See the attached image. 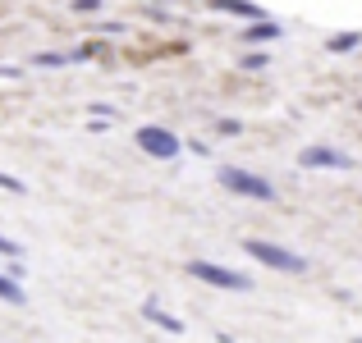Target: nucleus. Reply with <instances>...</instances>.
Wrapping results in <instances>:
<instances>
[{"label":"nucleus","instance_id":"8","mask_svg":"<svg viewBox=\"0 0 362 343\" xmlns=\"http://www.w3.org/2000/svg\"><path fill=\"white\" fill-rule=\"evenodd\" d=\"M142 320H151V325L165 330V335H184V320H179L175 311H165L160 302H142Z\"/></svg>","mask_w":362,"mask_h":343},{"label":"nucleus","instance_id":"7","mask_svg":"<svg viewBox=\"0 0 362 343\" xmlns=\"http://www.w3.org/2000/svg\"><path fill=\"white\" fill-rule=\"evenodd\" d=\"M239 37H243V46H247V51H262V46H271L275 37H284V28L275 23V18H262V23H247Z\"/></svg>","mask_w":362,"mask_h":343},{"label":"nucleus","instance_id":"3","mask_svg":"<svg viewBox=\"0 0 362 343\" xmlns=\"http://www.w3.org/2000/svg\"><path fill=\"white\" fill-rule=\"evenodd\" d=\"M243 252L252 261H262L266 270H280V275H303L308 270V256L289 252L284 243H271V238H243Z\"/></svg>","mask_w":362,"mask_h":343},{"label":"nucleus","instance_id":"1","mask_svg":"<svg viewBox=\"0 0 362 343\" xmlns=\"http://www.w3.org/2000/svg\"><path fill=\"white\" fill-rule=\"evenodd\" d=\"M216 183L234 197H247V202H275V183L257 169H243V165H221L216 169Z\"/></svg>","mask_w":362,"mask_h":343},{"label":"nucleus","instance_id":"14","mask_svg":"<svg viewBox=\"0 0 362 343\" xmlns=\"http://www.w3.org/2000/svg\"><path fill=\"white\" fill-rule=\"evenodd\" d=\"M0 193H14V197H23V193H28V183H23V179H14V174H5V169H0Z\"/></svg>","mask_w":362,"mask_h":343},{"label":"nucleus","instance_id":"20","mask_svg":"<svg viewBox=\"0 0 362 343\" xmlns=\"http://www.w3.org/2000/svg\"><path fill=\"white\" fill-rule=\"evenodd\" d=\"M358 110H362V101H358Z\"/></svg>","mask_w":362,"mask_h":343},{"label":"nucleus","instance_id":"15","mask_svg":"<svg viewBox=\"0 0 362 343\" xmlns=\"http://www.w3.org/2000/svg\"><path fill=\"white\" fill-rule=\"evenodd\" d=\"M18 256H23V247H18L14 238H5V234H0V261H18Z\"/></svg>","mask_w":362,"mask_h":343},{"label":"nucleus","instance_id":"13","mask_svg":"<svg viewBox=\"0 0 362 343\" xmlns=\"http://www.w3.org/2000/svg\"><path fill=\"white\" fill-rule=\"evenodd\" d=\"M239 69H243V73H257V69H266V51H247L243 60H239Z\"/></svg>","mask_w":362,"mask_h":343},{"label":"nucleus","instance_id":"19","mask_svg":"<svg viewBox=\"0 0 362 343\" xmlns=\"http://www.w3.org/2000/svg\"><path fill=\"white\" fill-rule=\"evenodd\" d=\"M354 343H362V335H358V339H354Z\"/></svg>","mask_w":362,"mask_h":343},{"label":"nucleus","instance_id":"9","mask_svg":"<svg viewBox=\"0 0 362 343\" xmlns=\"http://www.w3.org/2000/svg\"><path fill=\"white\" fill-rule=\"evenodd\" d=\"M216 14H230V18H239V23H262V18H271L262 5H247V0H221Z\"/></svg>","mask_w":362,"mask_h":343},{"label":"nucleus","instance_id":"12","mask_svg":"<svg viewBox=\"0 0 362 343\" xmlns=\"http://www.w3.org/2000/svg\"><path fill=\"white\" fill-rule=\"evenodd\" d=\"M239 133H243V119H234V114L216 119V138H239Z\"/></svg>","mask_w":362,"mask_h":343},{"label":"nucleus","instance_id":"4","mask_svg":"<svg viewBox=\"0 0 362 343\" xmlns=\"http://www.w3.org/2000/svg\"><path fill=\"white\" fill-rule=\"evenodd\" d=\"M133 142H138L142 156H151V160H179V151H184L179 133H170L165 124H138Z\"/></svg>","mask_w":362,"mask_h":343},{"label":"nucleus","instance_id":"5","mask_svg":"<svg viewBox=\"0 0 362 343\" xmlns=\"http://www.w3.org/2000/svg\"><path fill=\"white\" fill-rule=\"evenodd\" d=\"M92 55H106V42H83L69 46V51H37L33 69H69V64H88Z\"/></svg>","mask_w":362,"mask_h":343},{"label":"nucleus","instance_id":"6","mask_svg":"<svg viewBox=\"0 0 362 343\" xmlns=\"http://www.w3.org/2000/svg\"><path fill=\"white\" fill-rule=\"evenodd\" d=\"M298 165L303 169H354V156L339 147H326V142H312V147L298 151Z\"/></svg>","mask_w":362,"mask_h":343},{"label":"nucleus","instance_id":"18","mask_svg":"<svg viewBox=\"0 0 362 343\" xmlns=\"http://www.w3.org/2000/svg\"><path fill=\"white\" fill-rule=\"evenodd\" d=\"M101 37H124V23H101Z\"/></svg>","mask_w":362,"mask_h":343},{"label":"nucleus","instance_id":"2","mask_svg":"<svg viewBox=\"0 0 362 343\" xmlns=\"http://www.w3.org/2000/svg\"><path fill=\"white\" fill-rule=\"evenodd\" d=\"M184 270H188V279L206 284V289H221V293H247V289H252V279H247L243 270L221 265V261H206V256H193Z\"/></svg>","mask_w":362,"mask_h":343},{"label":"nucleus","instance_id":"17","mask_svg":"<svg viewBox=\"0 0 362 343\" xmlns=\"http://www.w3.org/2000/svg\"><path fill=\"white\" fill-rule=\"evenodd\" d=\"M0 78H23V69L18 64H0Z\"/></svg>","mask_w":362,"mask_h":343},{"label":"nucleus","instance_id":"11","mask_svg":"<svg viewBox=\"0 0 362 343\" xmlns=\"http://www.w3.org/2000/svg\"><path fill=\"white\" fill-rule=\"evenodd\" d=\"M358 46H362V32H335L326 42V51L330 55H349V51H358Z\"/></svg>","mask_w":362,"mask_h":343},{"label":"nucleus","instance_id":"10","mask_svg":"<svg viewBox=\"0 0 362 343\" xmlns=\"http://www.w3.org/2000/svg\"><path fill=\"white\" fill-rule=\"evenodd\" d=\"M0 302H9V307H23L28 302V293H23V284H14L5 270H0Z\"/></svg>","mask_w":362,"mask_h":343},{"label":"nucleus","instance_id":"16","mask_svg":"<svg viewBox=\"0 0 362 343\" xmlns=\"http://www.w3.org/2000/svg\"><path fill=\"white\" fill-rule=\"evenodd\" d=\"M74 14H101V0H74Z\"/></svg>","mask_w":362,"mask_h":343}]
</instances>
